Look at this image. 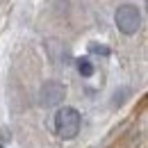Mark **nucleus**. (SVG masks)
<instances>
[{"mask_svg": "<svg viewBox=\"0 0 148 148\" xmlns=\"http://www.w3.org/2000/svg\"><path fill=\"white\" fill-rule=\"evenodd\" d=\"M80 125H82V116L75 107H62V110L55 114V132L62 137V139H73L80 132Z\"/></svg>", "mask_w": 148, "mask_h": 148, "instance_id": "obj_1", "label": "nucleus"}, {"mask_svg": "<svg viewBox=\"0 0 148 148\" xmlns=\"http://www.w3.org/2000/svg\"><path fill=\"white\" fill-rule=\"evenodd\" d=\"M114 23L123 34H134L141 27V12L134 5H121L114 14Z\"/></svg>", "mask_w": 148, "mask_h": 148, "instance_id": "obj_2", "label": "nucleus"}, {"mask_svg": "<svg viewBox=\"0 0 148 148\" xmlns=\"http://www.w3.org/2000/svg\"><path fill=\"white\" fill-rule=\"evenodd\" d=\"M66 96V87L59 84V82H46L39 91V103L43 107H53V105H59Z\"/></svg>", "mask_w": 148, "mask_h": 148, "instance_id": "obj_3", "label": "nucleus"}, {"mask_svg": "<svg viewBox=\"0 0 148 148\" xmlns=\"http://www.w3.org/2000/svg\"><path fill=\"white\" fill-rule=\"evenodd\" d=\"M77 73L82 77H91L93 75V64L84 57V59H77Z\"/></svg>", "mask_w": 148, "mask_h": 148, "instance_id": "obj_4", "label": "nucleus"}, {"mask_svg": "<svg viewBox=\"0 0 148 148\" xmlns=\"http://www.w3.org/2000/svg\"><path fill=\"white\" fill-rule=\"evenodd\" d=\"M0 148H2V146H0Z\"/></svg>", "mask_w": 148, "mask_h": 148, "instance_id": "obj_5", "label": "nucleus"}]
</instances>
